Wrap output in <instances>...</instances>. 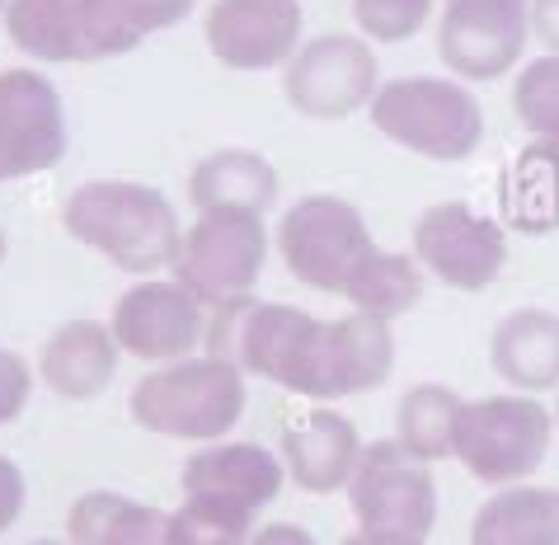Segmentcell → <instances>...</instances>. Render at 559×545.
Wrapping results in <instances>:
<instances>
[{
  "instance_id": "cell-1",
  "label": "cell",
  "mask_w": 559,
  "mask_h": 545,
  "mask_svg": "<svg viewBox=\"0 0 559 545\" xmlns=\"http://www.w3.org/2000/svg\"><path fill=\"white\" fill-rule=\"evenodd\" d=\"M207 353L277 381L292 395L344 400L381 386L395 363L391 320L353 310L338 320H316L283 301H230L207 324Z\"/></svg>"
},
{
  "instance_id": "cell-2",
  "label": "cell",
  "mask_w": 559,
  "mask_h": 545,
  "mask_svg": "<svg viewBox=\"0 0 559 545\" xmlns=\"http://www.w3.org/2000/svg\"><path fill=\"white\" fill-rule=\"evenodd\" d=\"M61 226L128 273L169 269L183 245L175 202L160 189H146V183H132V179L81 183L67 198V208H61Z\"/></svg>"
},
{
  "instance_id": "cell-3",
  "label": "cell",
  "mask_w": 559,
  "mask_h": 545,
  "mask_svg": "<svg viewBox=\"0 0 559 545\" xmlns=\"http://www.w3.org/2000/svg\"><path fill=\"white\" fill-rule=\"evenodd\" d=\"M132 418L160 438H222L245 414V371L226 357H179L132 386Z\"/></svg>"
},
{
  "instance_id": "cell-4",
  "label": "cell",
  "mask_w": 559,
  "mask_h": 545,
  "mask_svg": "<svg viewBox=\"0 0 559 545\" xmlns=\"http://www.w3.org/2000/svg\"><path fill=\"white\" fill-rule=\"evenodd\" d=\"M371 128L428 161H465L485 142V108L456 81L400 75L371 95Z\"/></svg>"
},
{
  "instance_id": "cell-5",
  "label": "cell",
  "mask_w": 559,
  "mask_h": 545,
  "mask_svg": "<svg viewBox=\"0 0 559 545\" xmlns=\"http://www.w3.org/2000/svg\"><path fill=\"white\" fill-rule=\"evenodd\" d=\"M555 414L532 395L465 400L456 418L452 457L485 485H518L546 461Z\"/></svg>"
},
{
  "instance_id": "cell-6",
  "label": "cell",
  "mask_w": 559,
  "mask_h": 545,
  "mask_svg": "<svg viewBox=\"0 0 559 545\" xmlns=\"http://www.w3.org/2000/svg\"><path fill=\"white\" fill-rule=\"evenodd\" d=\"M5 34L38 61H99L146 38L128 0H10Z\"/></svg>"
},
{
  "instance_id": "cell-7",
  "label": "cell",
  "mask_w": 559,
  "mask_h": 545,
  "mask_svg": "<svg viewBox=\"0 0 559 545\" xmlns=\"http://www.w3.org/2000/svg\"><path fill=\"white\" fill-rule=\"evenodd\" d=\"M269 259V230L259 212L245 208H212L198 212V222L183 230L175 273L203 306L222 310L230 301H245Z\"/></svg>"
},
{
  "instance_id": "cell-8",
  "label": "cell",
  "mask_w": 559,
  "mask_h": 545,
  "mask_svg": "<svg viewBox=\"0 0 559 545\" xmlns=\"http://www.w3.org/2000/svg\"><path fill=\"white\" fill-rule=\"evenodd\" d=\"M273 236L277 249H283V263L297 273V283L316 292H334V297H344V287L377 249V240L367 236L362 212L334 193H310L292 202Z\"/></svg>"
},
{
  "instance_id": "cell-9",
  "label": "cell",
  "mask_w": 559,
  "mask_h": 545,
  "mask_svg": "<svg viewBox=\"0 0 559 545\" xmlns=\"http://www.w3.org/2000/svg\"><path fill=\"white\" fill-rule=\"evenodd\" d=\"M348 508L362 532L428 536L438 522V485L428 475V461L409 457L395 438L362 447L348 479Z\"/></svg>"
},
{
  "instance_id": "cell-10",
  "label": "cell",
  "mask_w": 559,
  "mask_h": 545,
  "mask_svg": "<svg viewBox=\"0 0 559 545\" xmlns=\"http://www.w3.org/2000/svg\"><path fill=\"white\" fill-rule=\"evenodd\" d=\"M381 90L377 52L353 34H320L292 52L283 71V95L306 118H348Z\"/></svg>"
},
{
  "instance_id": "cell-11",
  "label": "cell",
  "mask_w": 559,
  "mask_h": 545,
  "mask_svg": "<svg viewBox=\"0 0 559 545\" xmlns=\"http://www.w3.org/2000/svg\"><path fill=\"white\" fill-rule=\"evenodd\" d=\"M414 259L456 292H485L508 263V236L465 202H432L414 222Z\"/></svg>"
},
{
  "instance_id": "cell-12",
  "label": "cell",
  "mask_w": 559,
  "mask_h": 545,
  "mask_svg": "<svg viewBox=\"0 0 559 545\" xmlns=\"http://www.w3.org/2000/svg\"><path fill=\"white\" fill-rule=\"evenodd\" d=\"M108 330L122 353L142 363H179L207 339V306L179 277H146L118 297Z\"/></svg>"
},
{
  "instance_id": "cell-13",
  "label": "cell",
  "mask_w": 559,
  "mask_h": 545,
  "mask_svg": "<svg viewBox=\"0 0 559 545\" xmlns=\"http://www.w3.org/2000/svg\"><path fill=\"white\" fill-rule=\"evenodd\" d=\"M532 0H452L438 24V57L461 81H499L522 61Z\"/></svg>"
},
{
  "instance_id": "cell-14",
  "label": "cell",
  "mask_w": 559,
  "mask_h": 545,
  "mask_svg": "<svg viewBox=\"0 0 559 545\" xmlns=\"http://www.w3.org/2000/svg\"><path fill=\"white\" fill-rule=\"evenodd\" d=\"M67 155V114L48 75L0 71V183L43 175Z\"/></svg>"
},
{
  "instance_id": "cell-15",
  "label": "cell",
  "mask_w": 559,
  "mask_h": 545,
  "mask_svg": "<svg viewBox=\"0 0 559 545\" xmlns=\"http://www.w3.org/2000/svg\"><path fill=\"white\" fill-rule=\"evenodd\" d=\"M203 34L222 67H287L301 43V0H216Z\"/></svg>"
},
{
  "instance_id": "cell-16",
  "label": "cell",
  "mask_w": 559,
  "mask_h": 545,
  "mask_svg": "<svg viewBox=\"0 0 559 545\" xmlns=\"http://www.w3.org/2000/svg\"><path fill=\"white\" fill-rule=\"evenodd\" d=\"M357 457H362V438H357V428L334 410H310L301 424H292L283 433L287 475L310 494L344 489L357 471Z\"/></svg>"
},
{
  "instance_id": "cell-17",
  "label": "cell",
  "mask_w": 559,
  "mask_h": 545,
  "mask_svg": "<svg viewBox=\"0 0 559 545\" xmlns=\"http://www.w3.org/2000/svg\"><path fill=\"white\" fill-rule=\"evenodd\" d=\"M283 471L287 465L277 461L273 451H263L259 442H216V447L193 451L179 485H183V494L236 498V503L259 512L283 489Z\"/></svg>"
},
{
  "instance_id": "cell-18",
  "label": "cell",
  "mask_w": 559,
  "mask_h": 545,
  "mask_svg": "<svg viewBox=\"0 0 559 545\" xmlns=\"http://www.w3.org/2000/svg\"><path fill=\"white\" fill-rule=\"evenodd\" d=\"M489 363L493 371L518 386L522 395L555 391L559 386V316L540 306H522L493 324L489 339Z\"/></svg>"
},
{
  "instance_id": "cell-19",
  "label": "cell",
  "mask_w": 559,
  "mask_h": 545,
  "mask_svg": "<svg viewBox=\"0 0 559 545\" xmlns=\"http://www.w3.org/2000/svg\"><path fill=\"white\" fill-rule=\"evenodd\" d=\"M118 339L99 320H67L43 344L38 377L52 386L61 400H90L99 395L118 371Z\"/></svg>"
},
{
  "instance_id": "cell-20",
  "label": "cell",
  "mask_w": 559,
  "mask_h": 545,
  "mask_svg": "<svg viewBox=\"0 0 559 545\" xmlns=\"http://www.w3.org/2000/svg\"><path fill=\"white\" fill-rule=\"evenodd\" d=\"M273 198H277V169L263 161L259 151H245V146L212 151L189 175V202L198 212L245 208V212L263 216L273 208Z\"/></svg>"
},
{
  "instance_id": "cell-21",
  "label": "cell",
  "mask_w": 559,
  "mask_h": 545,
  "mask_svg": "<svg viewBox=\"0 0 559 545\" xmlns=\"http://www.w3.org/2000/svg\"><path fill=\"white\" fill-rule=\"evenodd\" d=\"M67 536L71 545H169V512L136 503L128 494L95 489L75 498Z\"/></svg>"
},
{
  "instance_id": "cell-22",
  "label": "cell",
  "mask_w": 559,
  "mask_h": 545,
  "mask_svg": "<svg viewBox=\"0 0 559 545\" xmlns=\"http://www.w3.org/2000/svg\"><path fill=\"white\" fill-rule=\"evenodd\" d=\"M471 545H559V489L508 485L485 498L471 522Z\"/></svg>"
},
{
  "instance_id": "cell-23",
  "label": "cell",
  "mask_w": 559,
  "mask_h": 545,
  "mask_svg": "<svg viewBox=\"0 0 559 545\" xmlns=\"http://www.w3.org/2000/svg\"><path fill=\"white\" fill-rule=\"evenodd\" d=\"M503 222L522 236H550L559 226V155L546 146H526L503 175Z\"/></svg>"
},
{
  "instance_id": "cell-24",
  "label": "cell",
  "mask_w": 559,
  "mask_h": 545,
  "mask_svg": "<svg viewBox=\"0 0 559 545\" xmlns=\"http://www.w3.org/2000/svg\"><path fill=\"white\" fill-rule=\"evenodd\" d=\"M461 395L447 391L438 381L409 386L395 410V442L418 461H442L456 442V418H461Z\"/></svg>"
},
{
  "instance_id": "cell-25",
  "label": "cell",
  "mask_w": 559,
  "mask_h": 545,
  "mask_svg": "<svg viewBox=\"0 0 559 545\" xmlns=\"http://www.w3.org/2000/svg\"><path fill=\"white\" fill-rule=\"evenodd\" d=\"M424 297V263L409 254H391V249H371L367 263L357 269V277L344 287V301L367 316L395 320Z\"/></svg>"
},
{
  "instance_id": "cell-26",
  "label": "cell",
  "mask_w": 559,
  "mask_h": 545,
  "mask_svg": "<svg viewBox=\"0 0 559 545\" xmlns=\"http://www.w3.org/2000/svg\"><path fill=\"white\" fill-rule=\"evenodd\" d=\"M254 536V508L216 494H189L169 512V545H245Z\"/></svg>"
},
{
  "instance_id": "cell-27",
  "label": "cell",
  "mask_w": 559,
  "mask_h": 545,
  "mask_svg": "<svg viewBox=\"0 0 559 545\" xmlns=\"http://www.w3.org/2000/svg\"><path fill=\"white\" fill-rule=\"evenodd\" d=\"M512 108H518L522 128L546 151L559 155V57L555 52L522 67L518 85H512Z\"/></svg>"
},
{
  "instance_id": "cell-28",
  "label": "cell",
  "mask_w": 559,
  "mask_h": 545,
  "mask_svg": "<svg viewBox=\"0 0 559 545\" xmlns=\"http://www.w3.org/2000/svg\"><path fill=\"white\" fill-rule=\"evenodd\" d=\"M432 14V0H353V20L377 43H405L414 38Z\"/></svg>"
},
{
  "instance_id": "cell-29",
  "label": "cell",
  "mask_w": 559,
  "mask_h": 545,
  "mask_svg": "<svg viewBox=\"0 0 559 545\" xmlns=\"http://www.w3.org/2000/svg\"><path fill=\"white\" fill-rule=\"evenodd\" d=\"M28 386H34V371H28V363L20 353L0 348V424H10V418L24 410Z\"/></svg>"
},
{
  "instance_id": "cell-30",
  "label": "cell",
  "mask_w": 559,
  "mask_h": 545,
  "mask_svg": "<svg viewBox=\"0 0 559 545\" xmlns=\"http://www.w3.org/2000/svg\"><path fill=\"white\" fill-rule=\"evenodd\" d=\"M128 10H132V20L142 34H155V28L179 24L183 14L193 10V0H128Z\"/></svg>"
},
{
  "instance_id": "cell-31",
  "label": "cell",
  "mask_w": 559,
  "mask_h": 545,
  "mask_svg": "<svg viewBox=\"0 0 559 545\" xmlns=\"http://www.w3.org/2000/svg\"><path fill=\"white\" fill-rule=\"evenodd\" d=\"M24 508V471L10 457H0V532L20 518Z\"/></svg>"
},
{
  "instance_id": "cell-32",
  "label": "cell",
  "mask_w": 559,
  "mask_h": 545,
  "mask_svg": "<svg viewBox=\"0 0 559 545\" xmlns=\"http://www.w3.org/2000/svg\"><path fill=\"white\" fill-rule=\"evenodd\" d=\"M532 34L559 57V0H532Z\"/></svg>"
},
{
  "instance_id": "cell-33",
  "label": "cell",
  "mask_w": 559,
  "mask_h": 545,
  "mask_svg": "<svg viewBox=\"0 0 559 545\" xmlns=\"http://www.w3.org/2000/svg\"><path fill=\"white\" fill-rule=\"evenodd\" d=\"M245 545H316V536L297 522H269V526H259Z\"/></svg>"
},
{
  "instance_id": "cell-34",
  "label": "cell",
  "mask_w": 559,
  "mask_h": 545,
  "mask_svg": "<svg viewBox=\"0 0 559 545\" xmlns=\"http://www.w3.org/2000/svg\"><path fill=\"white\" fill-rule=\"evenodd\" d=\"M344 545H424V536H405V532H357Z\"/></svg>"
},
{
  "instance_id": "cell-35",
  "label": "cell",
  "mask_w": 559,
  "mask_h": 545,
  "mask_svg": "<svg viewBox=\"0 0 559 545\" xmlns=\"http://www.w3.org/2000/svg\"><path fill=\"white\" fill-rule=\"evenodd\" d=\"M28 545H71V541H28Z\"/></svg>"
},
{
  "instance_id": "cell-36",
  "label": "cell",
  "mask_w": 559,
  "mask_h": 545,
  "mask_svg": "<svg viewBox=\"0 0 559 545\" xmlns=\"http://www.w3.org/2000/svg\"><path fill=\"white\" fill-rule=\"evenodd\" d=\"M0 259H5V230H0Z\"/></svg>"
},
{
  "instance_id": "cell-37",
  "label": "cell",
  "mask_w": 559,
  "mask_h": 545,
  "mask_svg": "<svg viewBox=\"0 0 559 545\" xmlns=\"http://www.w3.org/2000/svg\"><path fill=\"white\" fill-rule=\"evenodd\" d=\"M5 5H10V0H0V14H5Z\"/></svg>"
},
{
  "instance_id": "cell-38",
  "label": "cell",
  "mask_w": 559,
  "mask_h": 545,
  "mask_svg": "<svg viewBox=\"0 0 559 545\" xmlns=\"http://www.w3.org/2000/svg\"><path fill=\"white\" fill-rule=\"evenodd\" d=\"M555 424H559V410H555Z\"/></svg>"
}]
</instances>
